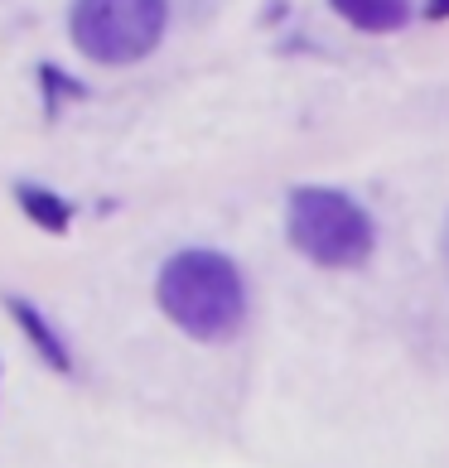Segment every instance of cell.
<instances>
[{"label": "cell", "instance_id": "9c48e42d", "mask_svg": "<svg viewBox=\"0 0 449 468\" xmlns=\"http://www.w3.org/2000/svg\"><path fill=\"white\" fill-rule=\"evenodd\" d=\"M440 251H444V271H449V218H444V237H440Z\"/></svg>", "mask_w": 449, "mask_h": 468}, {"label": "cell", "instance_id": "8992f818", "mask_svg": "<svg viewBox=\"0 0 449 468\" xmlns=\"http://www.w3.org/2000/svg\"><path fill=\"white\" fill-rule=\"evenodd\" d=\"M15 203H20V213L39 232L63 237L68 228H73V203H68L63 194H54L48 184H15Z\"/></svg>", "mask_w": 449, "mask_h": 468}, {"label": "cell", "instance_id": "277c9868", "mask_svg": "<svg viewBox=\"0 0 449 468\" xmlns=\"http://www.w3.org/2000/svg\"><path fill=\"white\" fill-rule=\"evenodd\" d=\"M5 314L15 319V328L34 343V353H39L54 372H73V353H68V338L59 334L54 324L44 319L39 304H29L25 294H5Z\"/></svg>", "mask_w": 449, "mask_h": 468}, {"label": "cell", "instance_id": "3957f363", "mask_svg": "<svg viewBox=\"0 0 449 468\" xmlns=\"http://www.w3.org/2000/svg\"><path fill=\"white\" fill-rule=\"evenodd\" d=\"M169 29V0H73L68 39L88 63L131 68L160 48Z\"/></svg>", "mask_w": 449, "mask_h": 468}, {"label": "cell", "instance_id": "52a82bcc", "mask_svg": "<svg viewBox=\"0 0 449 468\" xmlns=\"http://www.w3.org/2000/svg\"><path fill=\"white\" fill-rule=\"evenodd\" d=\"M39 82H44L48 112H59L63 101H73V97H88V88H82L78 78H63V68H54V63H39Z\"/></svg>", "mask_w": 449, "mask_h": 468}, {"label": "cell", "instance_id": "6da1fadb", "mask_svg": "<svg viewBox=\"0 0 449 468\" xmlns=\"http://www.w3.org/2000/svg\"><path fill=\"white\" fill-rule=\"evenodd\" d=\"M155 304L179 334L198 343H222L247 319V281L228 251L188 247L169 256L155 275Z\"/></svg>", "mask_w": 449, "mask_h": 468}, {"label": "cell", "instance_id": "7a4b0ae2", "mask_svg": "<svg viewBox=\"0 0 449 468\" xmlns=\"http://www.w3.org/2000/svg\"><path fill=\"white\" fill-rule=\"evenodd\" d=\"M285 237L305 261L324 271H353L377 247V228L368 207L348 198L343 188H324V184H305L285 198Z\"/></svg>", "mask_w": 449, "mask_h": 468}, {"label": "cell", "instance_id": "ba28073f", "mask_svg": "<svg viewBox=\"0 0 449 468\" xmlns=\"http://www.w3.org/2000/svg\"><path fill=\"white\" fill-rule=\"evenodd\" d=\"M425 20H449V0H425Z\"/></svg>", "mask_w": 449, "mask_h": 468}, {"label": "cell", "instance_id": "5b68a950", "mask_svg": "<svg viewBox=\"0 0 449 468\" xmlns=\"http://www.w3.org/2000/svg\"><path fill=\"white\" fill-rule=\"evenodd\" d=\"M343 25L362 34H396L411 20V0H329Z\"/></svg>", "mask_w": 449, "mask_h": 468}]
</instances>
